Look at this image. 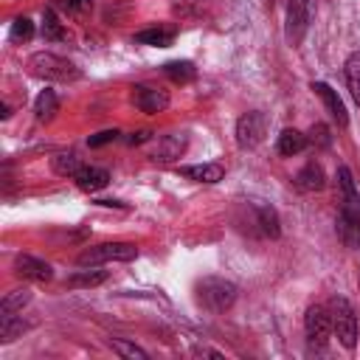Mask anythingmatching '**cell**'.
<instances>
[{
	"label": "cell",
	"instance_id": "6da1fadb",
	"mask_svg": "<svg viewBox=\"0 0 360 360\" xmlns=\"http://www.w3.org/2000/svg\"><path fill=\"white\" fill-rule=\"evenodd\" d=\"M197 298L208 312H225L233 307L236 301V284L228 278H217V276H205L197 284Z\"/></svg>",
	"mask_w": 360,
	"mask_h": 360
},
{
	"label": "cell",
	"instance_id": "7a4b0ae2",
	"mask_svg": "<svg viewBox=\"0 0 360 360\" xmlns=\"http://www.w3.org/2000/svg\"><path fill=\"white\" fill-rule=\"evenodd\" d=\"M28 68L34 76H42V79H51V82H76L79 79V68L65 59V56H56L51 51H39L28 59Z\"/></svg>",
	"mask_w": 360,
	"mask_h": 360
},
{
	"label": "cell",
	"instance_id": "3957f363",
	"mask_svg": "<svg viewBox=\"0 0 360 360\" xmlns=\"http://www.w3.org/2000/svg\"><path fill=\"white\" fill-rule=\"evenodd\" d=\"M135 256H138V248L129 242H101V245L82 250L76 264L79 267H98L104 262H132Z\"/></svg>",
	"mask_w": 360,
	"mask_h": 360
},
{
	"label": "cell",
	"instance_id": "277c9868",
	"mask_svg": "<svg viewBox=\"0 0 360 360\" xmlns=\"http://www.w3.org/2000/svg\"><path fill=\"white\" fill-rule=\"evenodd\" d=\"M329 312H332V332L340 340V346L354 349L357 346V315H354V307L343 295H335L329 301Z\"/></svg>",
	"mask_w": 360,
	"mask_h": 360
},
{
	"label": "cell",
	"instance_id": "5b68a950",
	"mask_svg": "<svg viewBox=\"0 0 360 360\" xmlns=\"http://www.w3.org/2000/svg\"><path fill=\"white\" fill-rule=\"evenodd\" d=\"M304 332H307V340L312 346H326L329 335H332V312L329 307L323 304H312L304 315Z\"/></svg>",
	"mask_w": 360,
	"mask_h": 360
},
{
	"label": "cell",
	"instance_id": "8992f818",
	"mask_svg": "<svg viewBox=\"0 0 360 360\" xmlns=\"http://www.w3.org/2000/svg\"><path fill=\"white\" fill-rule=\"evenodd\" d=\"M264 127H267V121H264V115L262 112H245L239 121H236V143L242 146V149H253L256 143H262V138H264Z\"/></svg>",
	"mask_w": 360,
	"mask_h": 360
},
{
	"label": "cell",
	"instance_id": "52a82bcc",
	"mask_svg": "<svg viewBox=\"0 0 360 360\" xmlns=\"http://www.w3.org/2000/svg\"><path fill=\"white\" fill-rule=\"evenodd\" d=\"M132 104L141 110V112H163L169 107V93L160 90V87H149V84H135L132 87Z\"/></svg>",
	"mask_w": 360,
	"mask_h": 360
},
{
	"label": "cell",
	"instance_id": "ba28073f",
	"mask_svg": "<svg viewBox=\"0 0 360 360\" xmlns=\"http://www.w3.org/2000/svg\"><path fill=\"white\" fill-rule=\"evenodd\" d=\"M309 25V0H290L287 3V39L298 45Z\"/></svg>",
	"mask_w": 360,
	"mask_h": 360
},
{
	"label": "cell",
	"instance_id": "9c48e42d",
	"mask_svg": "<svg viewBox=\"0 0 360 360\" xmlns=\"http://www.w3.org/2000/svg\"><path fill=\"white\" fill-rule=\"evenodd\" d=\"M338 239L346 245V248H360V208H343L340 205V214H338Z\"/></svg>",
	"mask_w": 360,
	"mask_h": 360
},
{
	"label": "cell",
	"instance_id": "30bf717a",
	"mask_svg": "<svg viewBox=\"0 0 360 360\" xmlns=\"http://www.w3.org/2000/svg\"><path fill=\"white\" fill-rule=\"evenodd\" d=\"M14 273L20 278H28V281H51L53 278V270L48 262L37 259V256H28V253H20L14 259Z\"/></svg>",
	"mask_w": 360,
	"mask_h": 360
},
{
	"label": "cell",
	"instance_id": "8fae6325",
	"mask_svg": "<svg viewBox=\"0 0 360 360\" xmlns=\"http://www.w3.org/2000/svg\"><path fill=\"white\" fill-rule=\"evenodd\" d=\"M186 132H172V135H163L158 141V146L152 149V160H160V163H169V160H177L183 152H186Z\"/></svg>",
	"mask_w": 360,
	"mask_h": 360
},
{
	"label": "cell",
	"instance_id": "7c38bea8",
	"mask_svg": "<svg viewBox=\"0 0 360 360\" xmlns=\"http://www.w3.org/2000/svg\"><path fill=\"white\" fill-rule=\"evenodd\" d=\"M312 90L321 96V101H323V107H326V112L338 121V127H346L349 124V115H346V107H343V101H340V96L326 84V82H312Z\"/></svg>",
	"mask_w": 360,
	"mask_h": 360
},
{
	"label": "cell",
	"instance_id": "4fadbf2b",
	"mask_svg": "<svg viewBox=\"0 0 360 360\" xmlns=\"http://www.w3.org/2000/svg\"><path fill=\"white\" fill-rule=\"evenodd\" d=\"M73 180H76V186L82 191H98V188H104L110 183V172L101 169V166H82Z\"/></svg>",
	"mask_w": 360,
	"mask_h": 360
},
{
	"label": "cell",
	"instance_id": "5bb4252c",
	"mask_svg": "<svg viewBox=\"0 0 360 360\" xmlns=\"http://www.w3.org/2000/svg\"><path fill=\"white\" fill-rule=\"evenodd\" d=\"M323 169H321V163H315V160H309L298 174H295V186L301 188V191H321L323 188Z\"/></svg>",
	"mask_w": 360,
	"mask_h": 360
},
{
	"label": "cell",
	"instance_id": "9a60e30c",
	"mask_svg": "<svg viewBox=\"0 0 360 360\" xmlns=\"http://www.w3.org/2000/svg\"><path fill=\"white\" fill-rule=\"evenodd\" d=\"M180 174H186L197 183H219L225 177V169L219 163H200V166H183Z\"/></svg>",
	"mask_w": 360,
	"mask_h": 360
},
{
	"label": "cell",
	"instance_id": "2e32d148",
	"mask_svg": "<svg viewBox=\"0 0 360 360\" xmlns=\"http://www.w3.org/2000/svg\"><path fill=\"white\" fill-rule=\"evenodd\" d=\"M307 146V135L304 132H298V129H281V135H278V141H276V149H278V155H298L301 149Z\"/></svg>",
	"mask_w": 360,
	"mask_h": 360
},
{
	"label": "cell",
	"instance_id": "e0dca14e",
	"mask_svg": "<svg viewBox=\"0 0 360 360\" xmlns=\"http://www.w3.org/2000/svg\"><path fill=\"white\" fill-rule=\"evenodd\" d=\"M338 186H340V200H343V208H360V194L354 188V180H352V172L346 166L338 169Z\"/></svg>",
	"mask_w": 360,
	"mask_h": 360
},
{
	"label": "cell",
	"instance_id": "ac0fdd59",
	"mask_svg": "<svg viewBox=\"0 0 360 360\" xmlns=\"http://www.w3.org/2000/svg\"><path fill=\"white\" fill-rule=\"evenodd\" d=\"M135 42L155 45V48H169L174 42V31L172 28H143V31L135 34Z\"/></svg>",
	"mask_w": 360,
	"mask_h": 360
},
{
	"label": "cell",
	"instance_id": "d6986e66",
	"mask_svg": "<svg viewBox=\"0 0 360 360\" xmlns=\"http://www.w3.org/2000/svg\"><path fill=\"white\" fill-rule=\"evenodd\" d=\"M56 110H59V98H56V93H53V90H42V93L37 96V101H34L37 121H51V118L56 115Z\"/></svg>",
	"mask_w": 360,
	"mask_h": 360
},
{
	"label": "cell",
	"instance_id": "ffe728a7",
	"mask_svg": "<svg viewBox=\"0 0 360 360\" xmlns=\"http://www.w3.org/2000/svg\"><path fill=\"white\" fill-rule=\"evenodd\" d=\"M28 329V323H22V318H17L14 312H3L0 315V340L11 343L14 338H20Z\"/></svg>",
	"mask_w": 360,
	"mask_h": 360
},
{
	"label": "cell",
	"instance_id": "44dd1931",
	"mask_svg": "<svg viewBox=\"0 0 360 360\" xmlns=\"http://www.w3.org/2000/svg\"><path fill=\"white\" fill-rule=\"evenodd\" d=\"M28 301H31V290H28V287H14V290H8V292L3 295L0 312H20Z\"/></svg>",
	"mask_w": 360,
	"mask_h": 360
},
{
	"label": "cell",
	"instance_id": "7402d4cb",
	"mask_svg": "<svg viewBox=\"0 0 360 360\" xmlns=\"http://www.w3.org/2000/svg\"><path fill=\"white\" fill-rule=\"evenodd\" d=\"M163 73L172 79V82H177V84H188L194 76H197V70H194V65L191 62H166L163 65Z\"/></svg>",
	"mask_w": 360,
	"mask_h": 360
},
{
	"label": "cell",
	"instance_id": "603a6c76",
	"mask_svg": "<svg viewBox=\"0 0 360 360\" xmlns=\"http://www.w3.org/2000/svg\"><path fill=\"white\" fill-rule=\"evenodd\" d=\"M343 70H346V84L352 90V98L360 104V51L346 59V68Z\"/></svg>",
	"mask_w": 360,
	"mask_h": 360
},
{
	"label": "cell",
	"instance_id": "cb8c5ba5",
	"mask_svg": "<svg viewBox=\"0 0 360 360\" xmlns=\"http://www.w3.org/2000/svg\"><path fill=\"white\" fill-rule=\"evenodd\" d=\"M42 37L51 39V42L65 39V28H62V22H59L53 8H45V14H42Z\"/></svg>",
	"mask_w": 360,
	"mask_h": 360
},
{
	"label": "cell",
	"instance_id": "d4e9b609",
	"mask_svg": "<svg viewBox=\"0 0 360 360\" xmlns=\"http://www.w3.org/2000/svg\"><path fill=\"white\" fill-rule=\"evenodd\" d=\"M51 166H53V172H56V174L70 177V180H73V177H76V172L82 169V163H79V158H76L73 152H62V155H56Z\"/></svg>",
	"mask_w": 360,
	"mask_h": 360
},
{
	"label": "cell",
	"instance_id": "484cf974",
	"mask_svg": "<svg viewBox=\"0 0 360 360\" xmlns=\"http://www.w3.org/2000/svg\"><path fill=\"white\" fill-rule=\"evenodd\" d=\"M101 281H107V273L104 270H79L68 278V287H98Z\"/></svg>",
	"mask_w": 360,
	"mask_h": 360
},
{
	"label": "cell",
	"instance_id": "4316f807",
	"mask_svg": "<svg viewBox=\"0 0 360 360\" xmlns=\"http://www.w3.org/2000/svg\"><path fill=\"white\" fill-rule=\"evenodd\" d=\"M208 0H172V11L177 17H200L205 11Z\"/></svg>",
	"mask_w": 360,
	"mask_h": 360
},
{
	"label": "cell",
	"instance_id": "83f0119b",
	"mask_svg": "<svg viewBox=\"0 0 360 360\" xmlns=\"http://www.w3.org/2000/svg\"><path fill=\"white\" fill-rule=\"evenodd\" d=\"M34 37V22L28 17H17L11 22V31H8V39L11 42H28Z\"/></svg>",
	"mask_w": 360,
	"mask_h": 360
},
{
	"label": "cell",
	"instance_id": "f1b7e54d",
	"mask_svg": "<svg viewBox=\"0 0 360 360\" xmlns=\"http://www.w3.org/2000/svg\"><path fill=\"white\" fill-rule=\"evenodd\" d=\"M259 225H262V233H264V236H273V239H276V236L281 233V228H278V214H276L273 208H267V205L259 208Z\"/></svg>",
	"mask_w": 360,
	"mask_h": 360
},
{
	"label": "cell",
	"instance_id": "f546056e",
	"mask_svg": "<svg viewBox=\"0 0 360 360\" xmlns=\"http://www.w3.org/2000/svg\"><path fill=\"white\" fill-rule=\"evenodd\" d=\"M112 352H118L121 357H138V360H146V352H143L141 346L127 343V340H121V338H115V340H112Z\"/></svg>",
	"mask_w": 360,
	"mask_h": 360
},
{
	"label": "cell",
	"instance_id": "4dcf8cb0",
	"mask_svg": "<svg viewBox=\"0 0 360 360\" xmlns=\"http://www.w3.org/2000/svg\"><path fill=\"white\" fill-rule=\"evenodd\" d=\"M118 138V129H101V132H96V135H90V146H104V143H110V141H115Z\"/></svg>",
	"mask_w": 360,
	"mask_h": 360
},
{
	"label": "cell",
	"instance_id": "1f68e13d",
	"mask_svg": "<svg viewBox=\"0 0 360 360\" xmlns=\"http://www.w3.org/2000/svg\"><path fill=\"white\" fill-rule=\"evenodd\" d=\"M329 129L323 127V124H315L312 127V143H318V146H329Z\"/></svg>",
	"mask_w": 360,
	"mask_h": 360
},
{
	"label": "cell",
	"instance_id": "d6a6232c",
	"mask_svg": "<svg viewBox=\"0 0 360 360\" xmlns=\"http://www.w3.org/2000/svg\"><path fill=\"white\" fill-rule=\"evenodd\" d=\"M65 6H68L70 14H84V11L93 8V0H65Z\"/></svg>",
	"mask_w": 360,
	"mask_h": 360
},
{
	"label": "cell",
	"instance_id": "836d02e7",
	"mask_svg": "<svg viewBox=\"0 0 360 360\" xmlns=\"http://www.w3.org/2000/svg\"><path fill=\"white\" fill-rule=\"evenodd\" d=\"M149 135H152L149 129H141V132H132V135H129L127 141H129V143L135 146V143H143V141H149Z\"/></svg>",
	"mask_w": 360,
	"mask_h": 360
},
{
	"label": "cell",
	"instance_id": "e575fe53",
	"mask_svg": "<svg viewBox=\"0 0 360 360\" xmlns=\"http://www.w3.org/2000/svg\"><path fill=\"white\" fill-rule=\"evenodd\" d=\"M267 3H270V6H273V0H267Z\"/></svg>",
	"mask_w": 360,
	"mask_h": 360
}]
</instances>
